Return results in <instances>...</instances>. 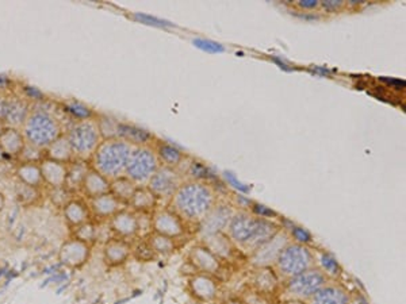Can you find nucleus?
<instances>
[{
    "instance_id": "f257e3e1",
    "label": "nucleus",
    "mask_w": 406,
    "mask_h": 304,
    "mask_svg": "<svg viewBox=\"0 0 406 304\" xmlns=\"http://www.w3.org/2000/svg\"><path fill=\"white\" fill-rule=\"evenodd\" d=\"M218 202L217 189L210 182L184 180L167 205L190 227H198Z\"/></svg>"
},
{
    "instance_id": "1a4fd4ad",
    "label": "nucleus",
    "mask_w": 406,
    "mask_h": 304,
    "mask_svg": "<svg viewBox=\"0 0 406 304\" xmlns=\"http://www.w3.org/2000/svg\"><path fill=\"white\" fill-rule=\"evenodd\" d=\"M152 233L162 234L179 243L190 233V226L172 208L164 205L158 207L152 214Z\"/></svg>"
},
{
    "instance_id": "7ed1b4c3",
    "label": "nucleus",
    "mask_w": 406,
    "mask_h": 304,
    "mask_svg": "<svg viewBox=\"0 0 406 304\" xmlns=\"http://www.w3.org/2000/svg\"><path fill=\"white\" fill-rule=\"evenodd\" d=\"M22 133L29 145L43 152L65 131L62 130L59 118L53 113L43 107L34 108L31 106L30 114L22 126Z\"/></svg>"
},
{
    "instance_id": "4468645a",
    "label": "nucleus",
    "mask_w": 406,
    "mask_h": 304,
    "mask_svg": "<svg viewBox=\"0 0 406 304\" xmlns=\"http://www.w3.org/2000/svg\"><path fill=\"white\" fill-rule=\"evenodd\" d=\"M288 243H291L288 234L284 230H281L272 240L264 243L262 247H259L255 253H252L249 256V261L253 268L272 266L276 261L279 253L282 252V249Z\"/></svg>"
},
{
    "instance_id": "de8ad7c7",
    "label": "nucleus",
    "mask_w": 406,
    "mask_h": 304,
    "mask_svg": "<svg viewBox=\"0 0 406 304\" xmlns=\"http://www.w3.org/2000/svg\"><path fill=\"white\" fill-rule=\"evenodd\" d=\"M225 179H226V182H227L229 185L234 187L237 191H240V192H249V187H246V185L243 184V182H239V180L236 179L234 175L226 172V173H225Z\"/></svg>"
},
{
    "instance_id": "c9c22d12",
    "label": "nucleus",
    "mask_w": 406,
    "mask_h": 304,
    "mask_svg": "<svg viewBox=\"0 0 406 304\" xmlns=\"http://www.w3.org/2000/svg\"><path fill=\"white\" fill-rule=\"evenodd\" d=\"M15 198L22 205L33 207V205H37L42 201V189L17 182Z\"/></svg>"
},
{
    "instance_id": "6e6d98bb",
    "label": "nucleus",
    "mask_w": 406,
    "mask_h": 304,
    "mask_svg": "<svg viewBox=\"0 0 406 304\" xmlns=\"http://www.w3.org/2000/svg\"><path fill=\"white\" fill-rule=\"evenodd\" d=\"M209 304H223V303H220V302H217V301H216V302H213V303H209Z\"/></svg>"
},
{
    "instance_id": "423d86ee",
    "label": "nucleus",
    "mask_w": 406,
    "mask_h": 304,
    "mask_svg": "<svg viewBox=\"0 0 406 304\" xmlns=\"http://www.w3.org/2000/svg\"><path fill=\"white\" fill-rule=\"evenodd\" d=\"M72 146L75 159L90 161L102 142L101 133L95 118L74 122L65 131Z\"/></svg>"
},
{
    "instance_id": "4be33fe9",
    "label": "nucleus",
    "mask_w": 406,
    "mask_h": 304,
    "mask_svg": "<svg viewBox=\"0 0 406 304\" xmlns=\"http://www.w3.org/2000/svg\"><path fill=\"white\" fill-rule=\"evenodd\" d=\"M110 182H111L110 179H107L106 176L102 175L101 172H98L97 169H94L91 166L81 182L79 194H80L81 198H84L85 201H91L94 198L108 194L110 192Z\"/></svg>"
},
{
    "instance_id": "7c9ffc66",
    "label": "nucleus",
    "mask_w": 406,
    "mask_h": 304,
    "mask_svg": "<svg viewBox=\"0 0 406 304\" xmlns=\"http://www.w3.org/2000/svg\"><path fill=\"white\" fill-rule=\"evenodd\" d=\"M15 178L18 182L34 188L42 189L45 187L38 161H20L15 168Z\"/></svg>"
},
{
    "instance_id": "5701e85b",
    "label": "nucleus",
    "mask_w": 406,
    "mask_h": 304,
    "mask_svg": "<svg viewBox=\"0 0 406 304\" xmlns=\"http://www.w3.org/2000/svg\"><path fill=\"white\" fill-rule=\"evenodd\" d=\"M41 175L43 185L49 189L65 187L68 176V164L55 161L46 157H42L40 161Z\"/></svg>"
},
{
    "instance_id": "4c0bfd02",
    "label": "nucleus",
    "mask_w": 406,
    "mask_h": 304,
    "mask_svg": "<svg viewBox=\"0 0 406 304\" xmlns=\"http://www.w3.org/2000/svg\"><path fill=\"white\" fill-rule=\"evenodd\" d=\"M132 243V257L139 263H150L158 256L146 238H134Z\"/></svg>"
},
{
    "instance_id": "a878e982",
    "label": "nucleus",
    "mask_w": 406,
    "mask_h": 304,
    "mask_svg": "<svg viewBox=\"0 0 406 304\" xmlns=\"http://www.w3.org/2000/svg\"><path fill=\"white\" fill-rule=\"evenodd\" d=\"M202 243L204 246H207L223 263L233 261V259L240 253L239 252L240 249L230 241L226 233L202 237Z\"/></svg>"
},
{
    "instance_id": "ea45409f",
    "label": "nucleus",
    "mask_w": 406,
    "mask_h": 304,
    "mask_svg": "<svg viewBox=\"0 0 406 304\" xmlns=\"http://www.w3.org/2000/svg\"><path fill=\"white\" fill-rule=\"evenodd\" d=\"M182 175L187 178V180H195V182H209L210 179L214 178L209 166H206L203 162L198 160H191L188 162L187 168L182 171Z\"/></svg>"
},
{
    "instance_id": "e433bc0d",
    "label": "nucleus",
    "mask_w": 406,
    "mask_h": 304,
    "mask_svg": "<svg viewBox=\"0 0 406 304\" xmlns=\"http://www.w3.org/2000/svg\"><path fill=\"white\" fill-rule=\"evenodd\" d=\"M69 237L95 246V243H98V223L94 219L83 223L80 226L69 230Z\"/></svg>"
},
{
    "instance_id": "6ab92c4d",
    "label": "nucleus",
    "mask_w": 406,
    "mask_h": 304,
    "mask_svg": "<svg viewBox=\"0 0 406 304\" xmlns=\"http://www.w3.org/2000/svg\"><path fill=\"white\" fill-rule=\"evenodd\" d=\"M249 283L252 285L253 291L262 294L264 296H268L281 291L282 280L272 266H262L253 269Z\"/></svg>"
},
{
    "instance_id": "393cba45",
    "label": "nucleus",
    "mask_w": 406,
    "mask_h": 304,
    "mask_svg": "<svg viewBox=\"0 0 406 304\" xmlns=\"http://www.w3.org/2000/svg\"><path fill=\"white\" fill-rule=\"evenodd\" d=\"M27 141L22 133V129L6 126L0 134V149L6 157L20 159Z\"/></svg>"
},
{
    "instance_id": "aec40b11",
    "label": "nucleus",
    "mask_w": 406,
    "mask_h": 304,
    "mask_svg": "<svg viewBox=\"0 0 406 304\" xmlns=\"http://www.w3.org/2000/svg\"><path fill=\"white\" fill-rule=\"evenodd\" d=\"M87 202L91 210L92 219L97 222H108L117 212H120L122 208L126 207L110 192Z\"/></svg>"
},
{
    "instance_id": "c03bdc74",
    "label": "nucleus",
    "mask_w": 406,
    "mask_h": 304,
    "mask_svg": "<svg viewBox=\"0 0 406 304\" xmlns=\"http://www.w3.org/2000/svg\"><path fill=\"white\" fill-rule=\"evenodd\" d=\"M192 43H194L197 48L202 49V50L207 52V53H223V50H225L221 43L214 42V41L197 38V40L192 41Z\"/></svg>"
},
{
    "instance_id": "473e14b6",
    "label": "nucleus",
    "mask_w": 406,
    "mask_h": 304,
    "mask_svg": "<svg viewBox=\"0 0 406 304\" xmlns=\"http://www.w3.org/2000/svg\"><path fill=\"white\" fill-rule=\"evenodd\" d=\"M136 188H137V184L133 180H130L125 175H122L120 178H115L110 182V194L114 195L126 207L129 204V201L132 199Z\"/></svg>"
},
{
    "instance_id": "f704fd0d",
    "label": "nucleus",
    "mask_w": 406,
    "mask_h": 304,
    "mask_svg": "<svg viewBox=\"0 0 406 304\" xmlns=\"http://www.w3.org/2000/svg\"><path fill=\"white\" fill-rule=\"evenodd\" d=\"M145 238L148 240V243H150L156 256L167 257V256H171L172 253H175V250L178 249V241H175L169 237L162 236V234H158V233H150Z\"/></svg>"
},
{
    "instance_id": "39448f33",
    "label": "nucleus",
    "mask_w": 406,
    "mask_h": 304,
    "mask_svg": "<svg viewBox=\"0 0 406 304\" xmlns=\"http://www.w3.org/2000/svg\"><path fill=\"white\" fill-rule=\"evenodd\" d=\"M316 266V256L312 247L295 243H287L272 265L282 282Z\"/></svg>"
},
{
    "instance_id": "c756f323",
    "label": "nucleus",
    "mask_w": 406,
    "mask_h": 304,
    "mask_svg": "<svg viewBox=\"0 0 406 304\" xmlns=\"http://www.w3.org/2000/svg\"><path fill=\"white\" fill-rule=\"evenodd\" d=\"M42 157L55 160V161L62 162V164H69L75 160V154L72 150V146L68 141L66 134H61L60 137L49 145L43 152Z\"/></svg>"
},
{
    "instance_id": "79ce46f5",
    "label": "nucleus",
    "mask_w": 406,
    "mask_h": 304,
    "mask_svg": "<svg viewBox=\"0 0 406 304\" xmlns=\"http://www.w3.org/2000/svg\"><path fill=\"white\" fill-rule=\"evenodd\" d=\"M49 199L52 201V203L57 207L62 208V205L68 201H71L74 198V194L66 189L65 187H61V188H53V189H49Z\"/></svg>"
},
{
    "instance_id": "0eeeda50",
    "label": "nucleus",
    "mask_w": 406,
    "mask_h": 304,
    "mask_svg": "<svg viewBox=\"0 0 406 304\" xmlns=\"http://www.w3.org/2000/svg\"><path fill=\"white\" fill-rule=\"evenodd\" d=\"M330 282L328 276L317 266L302 273L286 279L282 282L281 291L287 298L300 299L307 302L318 289H321L325 284Z\"/></svg>"
},
{
    "instance_id": "09e8293b",
    "label": "nucleus",
    "mask_w": 406,
    "mask_h": 304,
    "mask_svg": "<svg viewBox=\"0 0 406 304\" xmlns=\"http://www.w3.org/2000/svg\"><path fill=\"white\" fill-rule=\"evenodd\" d=\"M295 7L304 11H313L320 8V1L318 0H300L295 3Z\"/></svg>"
},
{
    "instance_id": "bb28decb",
    "label": "nucleus",
    "mask_w": 406,
    "mask_h": 304,
    "mask_svg": "<svg viewBox=\"0 0 406 304\" xmlns=\"http://www.w3.org/2000/svg\"><path fill=\"white\" fill-rule=\"evenodd\" d=\"M118 140L127 142L133 147L150 146V145H153V142L156 141L155 136L150 131H148L146 129H142L136 124L125 123V122H120Z\"/></svg>"
},
{
    "instance_id": "f8f14e48",
    "label": "nucleus",
    "mask_w": 406,
    "mask_h": 304,
    "mask_svg": "<svg viewBox=\"0 0 406 304\" xmlns=\"http://www.w3.org/2000/svg\"><path fill=\"white\" fill-rule=\"evenodd\" d=\"M234 212H236V208L230 203L218 202L214 205V208L204 217L202 222L198 224L197 229L202 234V237L225 233Z\"/></svg>"
},
{
    "instance_id": "f3484780",
    "label": "nucleus",
    "mask_w": 406,
    "mask_h": 304,
    "mask_svg": "<svg viewBox=\"0 0 406 304\" xmlns=\"http://www.w3.org/2000/svg\"><path fill=\"white\" fill-rule=\"evenodd\" d=\"M30 110H31V101L11 92L7 95V103H6L3 122L6 126L22 129L23 123L26 122L29 114H30Z\"/></svg>"
},
{
    "instance_id": "3c124183",
    "label": "nucleus",
    "mask_w": 406,
    "mask_h": 304,
    "mask_svg": "<svg viewBox=\"0 0 406 304\" xmlns=\"http://www.w3.org/2000/svg\"><path fill=\"white\" fill-rule=\"evenodd\" d=\"M281 304H307V302H304V301H300V299H293V298H287L286 301H284Z\"/></svg>"
},
{
    "instance_id": "cd10ccee",
    "label": "nucleus",
    "mask_w": 406,
    "mask_h": 304,
    "mask_svg": "<svg viewBox=\"0 0 406 304\" xmlns=\"http://www.w3.org/2000/svg\"><path fill=\"white\" fill-rule=\"evenodd\" d=\"M158 207H160V201L146 185H137L127 204V208L139 214H153Z\"/></svg>"
},
{
    "instance_id": "2f4dec72",
    "label": "nucleus",
    "mask_w": 406,
    "mask_h": 304,
    "mask_svg": "<svg viewBox=\"0 0 406 304\" xmlns=\"http://www.w3.org/2000/svg\"><path fill=\"white\" fill-rule=\"evenodd\" d=\"M90 168H91V164L85 160L75 159L74 161L69 162L65 188L69 189L72 194H79L81 182H83L85 173L90 171Z\"/></svg>"
},
{
    "instance_id": "5fc2aeb1",
    "label": "nucleus",
    "mask_w": 406,
    "mask_h": 304,
    "mask_svg": "<svg viewBox=\"0 0 406 304\" xmlns=\"http://www.w3.org/2000/svg\"><path fill=\"white\" fill-rule=\"evenodd\" d=\"M4 157H6V156H4V153H3V150H1V149H0V162L3 161V160H4Z\"/></svg>"
},
{
    "instance_id": "dca6fc26",
    "label": "nucleus",
    "mask_w": 406,
    "mask_h": 304,
    "mask_svg": "<svg viewBox=\"0 0 406 304\" xmlns=\"http://www.w3.org/2000/svg\"><path fill=\"white\" fill-rule=\"evenodd\" d=\"M108 226L113 236L117 238H122L126 241H133L134 238H139L137 214L127 207L122 208L120 212H117L108 221Z\"/></svg>"
},
{
    "instance_id": "f03ea898",
    "label": "nucleus",
    "mask_w": 406,
    "mask_h": 304,
    "mask_svg": "<svg viewBox=\"0 0 406 304\" xmlns=\"http://www.w3.org/2000/svg\"><path fill=\"white\" fill-rule=\"evenodd\" d=\"M281 230L279 223L259 218L249 211H236L225 233L241 252L251 256Z\"/></svg>"
},
{
    "instance_id": "412c9836",
    "label": "nucleus",
    "mask_w": 406,
    "mask_h": 304,
    "mask_svg": "<svg viewBox=\"0 0 406 304\" xmlns=\"http://www.w3.org/2000/svg\"><path fill=\"white\" fill-rule=\"evenodd\" d=\"M61 211H62V218L69 230L80 226L83 223L92 221L90 205L84 198L74 196L71 201H68L62 205Z\"/></svg>"
},
{
    "instance_id": "37998d69",
    "label": "nucleus",
    "mask_w": 406,
    "mask_h": 304,
    "mask_svg": "<svg viewBox=\"0 0 406 304\" xmlns=\"http://www.w3.org/2000/svg\"><path fill=\"white\" fill-rule=\"evenodd\" d=\"M249 212H252L253 215H256L259 218H263V219H271L272 221L274 218H278V214L274 210L265 207L263 204H259V203H252V205L249 208Z\"/></svg>"
},
{
    "instance_id": "c85d7f7f",
    "label": "nucleus",
    "mask_w": 406,
    "mask_h": 304,
    "mask_svg": "<svg viewBox=\"0 0 406 304\" xmlns=\"http://www.w3.org/2000/svg\"><path fill=\"white\" fill-rule=\"evenodd\" d=\"M153 149L156 152V156L160 161V165L164 166H169V168H175L179 169L182 166L187 156L183 153L179 147H176L172 143L164 141L153 142Z\"/></svg>"
},
{
    "instance_id": "ddd939ff",
    "label": "nucleus",
    "mask_w": 406,
    "mask_h": 304,
    "mask_svg": "<svg viewBox=\"0 0 406 304\" xmlns=\"http://www.w3.org/2000/svg\"><path fill=\"white\" fill-rule=\"evenodd\" d=\"M188 261L195 272L217 276L223 270V263L202 243L192 246L188 252Z\"/></svg>"
},
{
    "instance_id": "72a5a7b5",
    "label": "nucleus",
    "mask_w": 406,
    "mask_h": 304,
    "mask_svg": "<svg viewBox=\"0 0 406 304\" xmlns=\"http://www.w3.org/2000/svg\"><path fill=\"white\" fill-rule=\"evenodd\" d=\"M314 256H316L317 268L324 272L329 280L336 282L343 275V269H342L340 263H337V260L330 253H328L325 250H320V252L314 253Z\"/></svg>"
},
{
    "instance_id": "8fccbe9b",
    "label": "nucleus",
    "mask_w": 406,
    "mask_h": 304,
    "mask_svg": "<svg viewBox=\"0 0 406 304\" xmlns=\"http://www.w3.org/2000/svg\"><path fill=\"white\" fill-rule=\"evenodd\" d=\"M7 95L8 94H1L0 92V121H3L4 110H6V103H7Z\"/></svg>"
},
{
    "instance_id": "58836bf2",
    "label": "nucleus",
    "mask_w": 406,
    "mask_h": 304,
    "mask_svg": "<svg viewBox=\"0 0 406 304\" xmlns=\"http://www.w3.org/2000/svg\"><path fill=\"white\" fill-rule=\"evenodd\" d=\"M95 121L98 124L99 133H101L102 141L104 140H118V126L120 122L110 115L97 114Z\"/></svg>"
},
{
    "instance_id": "20e7f679",
    "label": "nucleus",
    "mask_w": 406,
    "mask_h": 304,
    "mask_svg": "<svg viewBox=\"0 0 406 304\" xmlns=\"http://www.w3.org/2000/svg\"><path fill=\"white\" fill-rule=\"evenodd\" d=\"M133 146L122 140H104L97 147L90 164L103 176L113 180L125 175L126 164Z\"/></svg>"
},
{
    "instance_id": "9d476101",
    "label": "nucleus",
    "mask_w": 406,
    "mask_h": 304,
    "mask_svg": "<svg viewBox=\"0 0 406 304\" xmlns=\"http://www.w3.org/2000/svg\"><path fill=\"white\" fill-rule=\"evenodd\" d=\"M184 182V176L179 169L169 168L160 165V168L155 172V175L146 182V187L156 195V198L162 202H169L178 188Z\"/></svg>"
},
{
    "instance_id": "a19ab883",
    "label": "nucleus",
    "mask_w": 406,
    "mask_h": 304,
    "mask_svg": "<svg viewBox=\"0 0 406 304\" xmlns=\"http://www.w3.org/2000/svg\"><path fill=\"white\" fill-rule=\"evenodd\" d=\"M62 107H64V111L68 113L75 122L92 120L97 117V113H94L92 108H90L88 106L83 104L80 101H66L62 104Z\"/></svg>"
},
{
    "instance_id": "864d4df0",
    "label": "nucleus",
    "mask_w": 406,
    "mask_h": 304,
    "mask_svg": "<svg viewBox=\"0 0 406 304\" xmlns=\"http://www.w3.org/2000/svg\"><path fill=\"white\" fill-rule=\"evenodd\" d=\"M4 127H6V124H4V122L0 121V134H1V131L4 130Z\"/></svg>"
},
{
    "instance_id": "b1692460",
    "label": "nucleus",
    "mask_w": 406,
    "mask_h": 304,
    "mask_svg": "<svg viewBox=\"0 0 406 304\" xmlns=\"http://www.w3.org/2000/svg\"><path fill=\"white\" fill-rule=\"evenodd\" d=\"M349 302L351 294L344 285L330 280L307 301V304H349Z\"/></svg>"
},
{
    "instance_id": "49530a36",
    "label": "nucleus",
    "mask_w": 406,
    "mask_h": 304,
    "mask_svg": "<svg viewBox=\"0 0 406 304\" xmlns=\"http://www.w3.org/2000/svg\"><path fill=\"white\" fill-rule=\"evenodd\" d=\"M136 20H141L142 23H146V24H152V26H159V27H165V26H172L169 22H165V20H158V18H153L150 15H144V14H136L134 15Z\"/></svg>"
},
{
    "instance_id": "2eb2a0df",
    "label": "nucleus",
    "mask_w": 406,
    "mask_h": 304,
    "mask_svg": "<svg viewBox=\"0 0 406 304\" xmlns=\"http://www.w3.org/2000/svg\"><path fill=\"white\" fill-rule=\"evenodd\" d=\"M188 289L191 295L203 303H213L218 299L220 285L214 276L195 272L188 279Z\"/></svg>"
},
{
    "instance_id": "9b49d317",
    "label": "nucleus",
    "mask_w": 406,
    "mask_h": 304,
    "mask_svg": "<svg viewBox=\"0 0 406 304\" xmlns=\"http://www.w3.org/2000/svg\"><path fill=\"white\" fill-rule=\"evenodd\" d=\"M92 245L69 237L61 243L57 260L69 270H79L90 261L92 256Z\"/></svg>"
},
{
    "instance_id": "603ef678",
    "label": "nucleus",
    "mask_w": 406,
    "mask_h": 304,
    "mask_svg": "<svg viewBox=\"0 0 406 304\" xmlns=\"http://www.w3.org/2000/svg\"><path fill=\"white\" fill-rule=\"evenodd\" d=\"M6 196H4V194L0 191V214L3 212V210H4V207H6Z\"/></svg>"
},
{
    "instance_id": "a18cd8bd",
    "label": "nucleus",
    "mask_w": 406,
    "mask_h": 304,
    "mask_svg": "<svg viewBox=\"0 0 406 304\" xmlns=\"http://www.w3.org/2000/svg\"><path fill=\"white\" fill-rule=\"evenodd\" d=\"M320 7L328 14H336L346 8L345 1L343 0H324V1H320Z\"/></svg>"
},
{
    "instance_id": "6e6552de",
    "label": "nucleus",
    "mask_w": 406,
    "mask_h": 304,
    "mask_svg": "<svg viewBox=\"0 0 406 304\" xmlns=\"http://www.w3.org/2000/svg\"><path fill=\"white\" fill-rule=\"evenodd\" d=\"M160 168V161L156 156L153 146H137L133 147L126 164L125 176L136 182L137 185H146L155 172Z\"/></svg>"
},
{
    "instance_id": "a211bd4d",
    "label": "nucleus",
    "mask_w": 406,
    "mask_h": 304,
    "mask_svg": "<svg viewBox=\"0 0 406 304\" xmlns=\"http://www.w3.org/2000/svg\"><path fill=\"white\" fill-rule=\"evenodd\" d=\"M102 256L103 261L108 268H120L132 257V243L130 241L113 237L103 243Z\"/></svg>"
}]
</instances>
